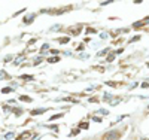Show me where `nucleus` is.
Here are the masks:
<instances>
[{
  "mask_svg": "<svg viewBox=\"0 0 149 140\" xmlns=\"http://www.w3.org/2000/svg\"><path fill=\"white\" fill-rule=\"evenodd\" d=\"M48 61H49V63H54V61H58V58H49Z\"/></svg>",
  "mask_w": 149,
  "mask_h": 140,
  "instance_id": "f8f14e48",
  "label": "nucleus"
},
{
  "mask_svg": "<svg viewBox=\"0 0 149 140\" xmlns=\"http://www.w3.org/2000/svg\"><path fill=\"white\" fill-rule=\"evenodd\" d=\"M58 42H60V43H67V42H69V37H63V39H60Z\"/></svg>",
  "mask_w": 149,
  "mask_h": 140,
  "instance_id": "423d86ee",
  "label": "nucleus"
},
{
  "mask_svg": "<svg viewBox=\"0 0 149 140\" xmlns=\"http://www.w3.org/2000/svg\"><path fill=\"white\" fill-rule=\"evenodd\" d=\"M29 134H30V133H24V134H21L19 137H17V140H22V139H26V137H27Z\"/></svg>",
  "mask_w": 149,
  "mask_h": 140,
  "instance_id": "20e7f679",
  "label": "nucleus"
},
{
  "mask_svg": "<svg viewBox=\"0 0 149 140\" xmlns=\"http://www.w3.org/2000/svg\"><path fill=\"white\" fill-rule=\"evenodd\" d=\"M45 110H46V109H42V110H40V109H39V110H33V112H31V115H39V113H42V112H45Z\"/></svg>",
  "mask_w": 149,
  "mask_h": 140,
  "instance_id": "f03ea898",
  "label": "nucleus"
},
{
  "mask_svg": "<svg viewBox=\"0 0 149 140\" xmlns=\"http://www.w3.org/2000/svg\"><path fill=\"white\" fill-rule=\"evenodd\" d=\"M19 98H21L22 101H31V98H30V97H26V95H22V97H19Z\"/></svg>",
  "mask_w": 149,
  "mask_h": 140,
  "instance_id": "0eeeda50",
  "label": "nucleus"
},
{
  "mask_svg": "<svg viewBox=\"0 0 149 140\" xmlns=\"http://www.w3.org/2000/svg\"><path fill=\"white\" fill-rule=\"evenodd\" d=\"M118 137H119L118 131H110L104 134V140H118Z\"/></svg>",
  "mask_w": 149,
  "mask_h": 140,
  "instance_id": "f257e3e1",
  "label": "nucleus"
},
{
  "mask_svg": "<svg viewBox=\"0 0 149 140\" xmlns=\"http://www.w3.org/2000/svg\"><path fill=\"white\" fill-rule=\"evenodd\" d=\"M10 91H12V88H3V90H2V93H5V94L6 93H10Z\"/></svg>",
  "mask_w": 149,
  "mask_h": 140,
  "instance_id": "6e6552de",
  "label": "nucleus"
},
{
  "mask_svg": "<svg viewBox=\"0 0 149 140\" xmlns=\"http://www.w3.org/2000/svg\"><path fill=\"white\" fill-rule=\"evenodd\" d=\"M86 127H88V124H85V122L81 124V128H86Z\"/></svg>",
  "mask_w": 149,
  "mask_h": 140,
  "instance_id": "9b49d317",
  "label": "nucleus"
},
{
  "mask_svg": "<svg viewBox=\"0 0 149 140\" xmlns=\"http://www.w3.org/2000/svg\"><path fill=\"white\" fill-rule=\"evenodd\" d=\"M63 116V113H58V115H54V116H51V121H54V119H58V118H61Z\"/></svg>",
  "mask_w": 149,
  "mask_h": 140,
  "instance_id": "39448f33",
  "label": "nucleus"
},
{
  "mask_svg": "<svg viewBox=\"0 0 149 140\" xmlns=\"http://www.w3.org/2000/svg\"><path fill=\"white\" fill-rule=\"evenodd\" d=\"M12 137H14V134H12V133H8L6 134V139H12Z\"/></svg>",
  "mask_w": 149,
  "mask_h": 140,
  "instance_id": "9d476101",
  "label": "nucleus"
},
{
  "mask_svg": "<svg viewBox=\"0 0 149 140\" xmlns=\"http://www.w3.org/2000/svg\"><path fill=\"white\" fill-rule=\"evenodd\" d=\"M107 52V49H103V51H100V52H98V55H104Z\"/></svg>",
  "mask_w": 149,
  "mask_h": 140,
  "instance_id": "1a4fd4ad",
  "label": "nucleus"
},
{
  "mask_svg": "<svg viewBox=\"0 0 149 140\" xmlns=\"http://www.w3.org/2000/svg\"><path fill=\"white\" fill-rule=\"evenodd\" d=\"M21 78H22L24 81H29V79L31 81V79H33V76H30V75H24V76H21Z\"/></svg>",
  "mask_w": 149,
  "mask_h": 140,
  "instance_id": "7ed1b4c3",
  "label": "nucleus"
}]
</instances>
